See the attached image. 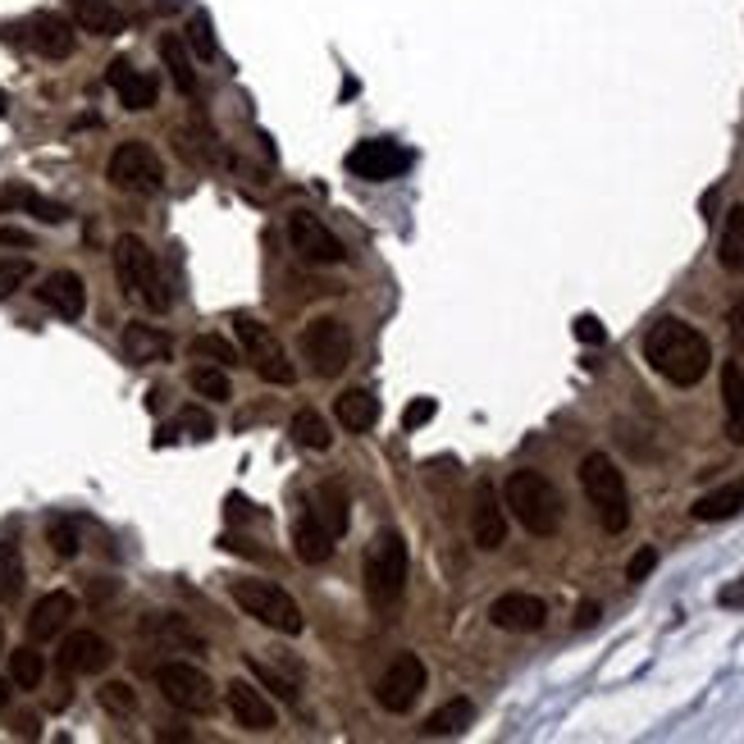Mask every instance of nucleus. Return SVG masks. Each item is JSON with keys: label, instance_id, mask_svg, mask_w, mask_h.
I'll use <instances>...</instances> for the list:
<instances>
[{"label": "nucleus", "instance_id": "obj_1", "mask_svg": "<svg viewBox=\"0 0 744 744\" xmlns=\"http://www.w3.org/2000/svg\"><path fill=\"white\" fill-rule=\"evenodd\" d=\"M645 362L666 379V383H676V389H695V383H704V375L712 370V347H708V339L695 329V324H685L681 316H662V320H653L649 329H645Z\"/></svg>", "mask_w": 744, "mask_h": 744}, {"label": "nucleus", "instance_id": "obj_2", "mask_svg": "<svg viewBox=\"0 0 744 744\" xmlns=\"http://www.w3.org/2000/svg\"><path fill=\"white\" fill-rule=\"evenodd\" d=\"M503 507L511 511V517L521 521L525 534L534 539H553L562 530V521H567V507H562V494L557 484L544 475V471H511L507 484H503Z\"/></svg>", "mask_w": 744, "mask_h": 744}, {"label": "nucleus", "instance_id": "obj_3", "mask_svg": "<svg viewBox=\"0 0 744 744\" xmlns=\"http://www.w3.org/2000/svg\"><path fill=\"white\" fill-rule=\"evenodd\" d=\"M580 489L594 507V517L607 534H626L630 525V489H626V475L617 471V461L607 452H589L580 461Z\"/></svg>", "mask_w": 744, "mask_h": 744}, {"label": "nucleus", "instance_id": "obj_4", "mask_svg": "<svg viewBox=\"0 0 744 744\" xmlns=\"http://www.w3.org/2000/svg\"><path fill=\"white\" fill-rule=\"evenodd\" d=\"M362 576H366V599H370L375 612H389V607L402 603V594H406V544H402L398 530H379L370 539Z\"/></svg>", "mask_w": 744, "mask_h": 744}, {"label": "nucleus", "instance_id": "obj_5", "mask_svg": "<svg viewBox=\"0 0 744 744\" xmlns=\"http://www.w3.org/2000/svg\"><path fill=\"white\" fill-rule=\"evenodd\" d=\"M115 274H119L123 293H128V297H138V302L146 306V311H156V316H165V311H169V288H165V279H161L156 251H151L142 238L123 234V238L115 243Z\"/></svg>", "mask_w": 744, "mask_h": 744}, {"label": "nucleus", "instance_id": "obj_6", "mask_svg": "<svg viewBox=\"0 0 744 744\" xmlns=\"http://www.w3.org/2000/svg\"><path fill=\"white\" fill-rule=\"evenodd\" d=\"M234 339H238L243 362H251V370L261 375L265 383H279V389L297 383V366L288 362V352H284V343H279V333L270 324H261L256 316H238L234 320Z\"/></svg>", "mask_w": 744, "mask_h": 744}, {"label": "nucleus", "instance_id": "obj_7", "mask_svg": "<svg viewBox=\"0 0 744 744\" xmlns=\"http://www.w3.org/2000/svg\"><path fill=\"white\" fill-rule=\"evenodd\" d=\"M228 594H234V603L247 612V617H256L261 626H270L279 635H302L306 630V617H302L297 599L288 594V589L270 584V580H234Z\"/></svg>", "mask_w": 744, "mask_h": 744}, {"label": "nucleus", "instance_id": "obj_8", "mask_svg": "<svg viewBox=\"0 0 744 744\" xmlns=\"http://www.w3.org/2000/svg\"><path fill=\"white\" fill-rule=\"evenodd\" d=\"M297 352H302V362L311 366V375L339 379L347 370V362H352V329L339 316H316L311 324L302 329Z\"/></svg>", "mask_w": 744, "mask_h": 744}, {"label": "nucleus", "instance_id": "obj_9", "mask_svg": "<svg viewBox=\"0 0 744 744\" xmlns=\"http://www.w3.org/2000/svg\"><path fill=\"white\" fill-rule=\"evenodd\" d=\"M106 178H110L119 192L156 197V192L165 188V165H161V156H156V151H151L146 142H119V146L110 151Z\"/></svg>", "mask_w": 744, "mask_h": 744}, {"label": "nucleus", "instance_id": "obj_10", "mask_svg": "<svg viewBox=\"0 0 744 744\" xmlns=\"http://www.w3.org/2000/svg\"><path fill=\"white\" fill-rule=\"evenodd\" d=\"M425 681H429V672H425L421 653H398L389 666H383V676L375 685V699H379L383 712L402 717V712H412L416 699L425 695Z\"/></svg>", "mask_w": 744, "mask_h": 744}, {"label": "nucleus", "instance_id": "obj_11", "mask_svg": "<svg viewBox=\"0 0 744 744\" xmlns=\"http://www.w3.org/2000/svg\"><path fill=\"white\" fill-rule=\"evenodd\" d=\"M156 685H161L165 704L178 712H211L215 708V685L192 662H165L156 672Z\"/></svg>", "mask_w": 744, "mask_h": 744}, {"label": "nucleus", "instance_id": "obj_12", "mask_svg": "<svg viewBox=\"0 0 744 744\" xmlns=\"http://www.w3.org/2000/svg\"><path fill=\"white\" fill-rule=\"evenodd\" d=\"M347 169L356 178H366V184H389V178L412 169V151H402L389 138H366L347 151Z\"/></svg>", "mask_w": 744, "mask_h": 744}, {"label": "nucleus", "instance_id": "obj_13", "mask_svg": "<svg viewBox=\"0 0 744 744\" xmlns=\"http://www.w3.org/2000/svg\"><path fill=\"white\" fill-rule=\"evenodd\" d=\"M288 243H293V251L302 256V261H311V265H343V243L329 234V224H320L316 215H306V211H293L288 215Z\"/></svg>", "mask_w": 744, "mask_h": 744}, {"label": "nucleus", "instance_id": "obj_14", "mask_svg": "<svg viewBox=\"0 0 744 744\" xmlns=\"http://www.w3.org/2000/svg\"><path fill=\"white\" fill-rule=\"evenodd\" d=\"M471 539L484 553H498L507 544V507L489 480H480L471 494Z\"/></svg>", "mask_w": 744, "mask_h": 744}, {"label": "nucleus", "instance_id": "obj_15", "mask_svg": "<svg viewBox=\"0 0 744 744\" xmlns=\"http://www.w3.org/2000/svg\"><path fill=\"white\" fill-rule=\"evenodd\" d=\"M110 662H115V649H110L106 635H96V630L64 635V645H60V672L64 676H96V672H106Z\"/></svg>", "mask_w": 744, "mask_h": 744}, {"label": "nucleus", "instance_id": "obj_16", "mask_svg": "<svg viewBox=\"0 0 744 744\" xmlns=\"http://www.w3.org/2000/svg\"><path fill=\"white\" fill-rule=\"evenodd\" d=\"M489 622L498 630H511V635H534V630H544V622H548V603L539 594H525V589H511V594L494 599Z\"/></svg>", "mask_w": 744, "mask_h": 744}, {"label": "nucleus", "instance_id": "obj_17", "mask_svg": "<svg viewBox=\"0 0 744 744\" xmlns=\"http://www.w3.org/2000/svg\"><path fill=\"white\" fill-rule=\"evenodd\" d=\"M23 42H28L42 60H69L73 46H79V33H73V19L46 10L23 23Z\"/></svg>", "mask_w": 744, "mask_h": 744}, {"label": "nucleus", "instance_id": "obj_18", "mask_svg": "<svg viewBox=\"0 0 744 744\" xmlns=\"http://www.w3.org/2000/svg\"><path fill=\"white\" fill-rule=\"evenodd\" d=\"M224 704H228V712H234V722H238L243 731H251V735H265V731H274V722H279L274 704H270L251 681H243V676L228 681Z\"/></svg>", "mask_w": 744, "mask_h": 744}, {"label": "nucleus", "instance_id": "obj_19", "mask_svg": "<svg viewBox=\"0 0 744 744\" xmlns=\"http://www.w3.org/2000/svg\"><path fill=\"white\" fill-rule=\"evenodd\" d=\"M37 297H42V306H50L60 320H83V311H87V284L73 270H56V274H46L42 279V288H37Z\"/></svg>", "mask_w": 744, "mask_h": 744}, {"label": "nucleus", "instance_id": "obj_20", "mask_svg": "<svg viewBox=\"0 0 744 744\" xmlns=\"http://www.w3.org/2000/svg\"><path fill=\"white\" fill-rule=\"evenodd\" d=\"M106 83L119 92V106H123V110H151V106H156V96H161V83L151 79V73L133 69L128 60H115V64L106 69Z\"/></svg>", "mask_w": 744, "mask_h": 744}, {"label": "nucleus", "instance_id": "obj_21", "mask_svg": "<svg viewBox=\"0 0 744 744\" xmlns=\"http://www.w3.org/2000/svg\"><path fill=\"white\" fill-rule=\"evenodd\" d=\"M73 612H79V603H73V594H64V589H56V594L37 599V607L28 612V639H33V645H46V639H56V635L69 626Z\"/></svg>", "mask_w": 744, "mask_h": 744}, {"label": "nucleus", "instance_id": "obj_22", "mask_svg": "<svg viewBox=\"0 0 744 744\" xmlns=\"http://www.w3.org/2000/svg\"><path fill=\"white\" fill-rule=\"evenodd\" d=\"M169 352H174V343H169V333L165 329H156V324H142V320H133L123 329V356L133 366H156V362H169Z\"/></svg>", "mask_w": 744, "mask_h": 744}, {"label": "nucleus", "instance_id": "obj_23", "mask_svg": "<svg viewBox=\"0 0 744 744\" xmlns=\"http://www.w3.org/2000/svg\"><path fill=\"white\" fill-rule=\"evenodd\" d=\"M311 517H316L333 539L347 534V525H352V498H347V489H343L339 480H324L320 489H316V498H311Z\"/></svg>", "mask_w": 744, "mask_h": 744}, {"label": "nucleus", "instance_id": "obj_24", "mask_svg": "<svg viewBox=\"0 0 744 744\" xmlns=\"http://www.w3.org/2000/svg\"><path fill=\"white\" fill-rule=\"evenodd\" d=\"M333 416L347 434H370L379 425V398L370 389H347L333 398Z\"/></svg>", "mask_w": 744, "mask_h": 744}, {"label": "nucleus", "instance_id": "obj_25", "mask_svg": "<svg viewBox=\"0 0 744 744\" xmlns=\"http://www.w3.org/2000/svg\"><path fill=\"white\" fill-rule=\"evenodd\" d=\"M740 511H744V480L722 484V489H712V494L695 498L689 517L704 521V525H712V521H731V517H740Z\"/></svg>", "mask_w": 744, "mask_h": 744}, {"label": "nucleus", "instance_id": "obj_26", "mask_svg": "<svg viewBox=\"0 0 744 744\" xmlns=\"http://www.w3.org/2000/svg\"><path fill=\"white\" fill-rule=\"evenodd\" d=\"M293 544H297V557L306 562V567H320V562H329L333 557V544H339V539H333L311 511H306V517H297V525H293Z\"/></svg>", "mask_w": 744, "mask_h": 744}, {"label": "nucleus", "instance_id": "obj_27", "mask_svg": "<svg viewBox=\"0 0 744 744\" xmlns=\"http://www.w3.org/2000/svg\"><path fill=\"white\" fill-rule=\"evenodd\" d=\"M73 28H83L92 37H119L123 14L110 5V0H73Z\"/></svg>", "mask_w": 744, "mask_h": 744}, {"label": "nucleus", "instance_id": "obj_28", "mask_svg": "<svg viewBox=\"0 0 744 744\" xmlns=\"http://www.w3.org/2000/svg\"><path fill=\"white\" fill-rule=\"evenodd\" d=\"M722 412H727V439L740 448L744 444V370H740V362L722 366Z\"/></svg>", "mask_w": 744, "mask_h": 744}, {"label": "nucleus", "instance_id": "obj_29", "mask_svg": "<svg viewBox=\"0 0 744 744\" xmlns=\"http://www.w3.org/2000/svg\"><path fill=\"white\" fill-rule=\"evenodd\" d=\"M475 722V704L471 699H448L444 708H434L429 717H425V735H434V740H444V735H461Z\"/></svg>", "mask_w": 744, "mask_h": 744}, {"label": "nucleus", "instance_id": "obj_30", "mask_svg": "<svg viewBox=\"0 0 744 744\" xmlns=\"http://www.w3.org/2000/svg\"><path fill=\"white\" fill-rule=\"evenodd\" d=\"M161 60H165V69H169L174 87L184 92V96H197V69H192V56H188L184 37L165 33V37H161Z\"/></svg>", "mask_w": 744, "mask_h": 744}, {"label": "nucleus", "instance_id": "obj_31", "mask_svg": "<svg viewBox=\"0 0 744 744\" xmlns=\"http://www.w3.org/2000/svg\"><path fill=\"white\" fill-rule=\"evenodd\" d=\"M288 434H293V444L306 448V452H329V448H333L329 421L316 412V406H302V412L293 416V425H288Z\"/></svg>", "mask_w": 744, "mask_h": 744}, {"label": "nucleus", "instance_id": "obj_32", "mask_svg": "<svg viewBox=\"0 0 744 744\" xmlns=\"http://www.w3.org/2000/svg\"><path fill=\"white\" fill-rule=\"evenodd\" d=\"M717 261H722L727 274H744V206L727 211L722 243H717Z\"/></svg>", "mask_w": 744, "mask_h": 744}, {"label": "nucleus", "instance_id": "obj_33", "mask_svg": "<svg viewBox=\"0 0 744 744\" xmlns=\"http://www.w3.org/2000/svg\"><path fill=\"white\" fill-rule=\"evenodd\" d=\"M23 584H28V571H23V553L19 544H0V603H19Z\"/></svg>", "mask_w": 744, "mask_h": 744}, {"label": "nucleus", "instance_id": "obj_34", "mask_svg": "<svg viewBox=\"0 0 744 744\" xmlns=\"http://www.w3.org/2000/svg\"><path fill=\"white\" fill-rule=\"evenodd\" d=\"M0 206H5V211L23 206V211H33L42 224H64V220H69V211L60 206V201H46V197H37L33 188H10L5 197H0Z\"/></svg>", "mask_w": 744, "mask_h": 744}, {"label": "nucleus", "instance_id": "obj_35", "mask_svg": "<svg viewBox=\"0 0 744 744\" xmlns=\"http://www.w3.org/2000/svg\"><path fill=\"white\" fill-rule=\"evenodd\" d=\"M188 383H192V393H201L206 402H228V398H234V383H228L224 366H197L188 375Z\"/></svg>", "mask_w": 744, "mask_h": 744}, {"label": "nucleus", "instance_id": "obj_36", "mask_svg": "<svg viewBox=\"0 0 744 744\" xmlns=\"http://www.w3.org/2000/svg\"><path fill=\"white\" fill-rule=\"evenodd\" d=\"M42 676H46V662H42L37 649H14L10 653V681H14V689H37Z\"/></svg>", "mask_w": 744, "mask_h": 744}, {"label": "nucleus", "instance_id": "obj_37", "mask_svg": "<svg viewBox=\"0 0 744 744\" xmlns=\"http://www.w3.org/2000/svg\"><path fill=\"white\" fill-rule=\"evenodd\" d=\"M142 635H156V639H165V645H178V649H201V639L178 622V617H146L142 622Z\"/></svg>", "mask_w": 744, "mask_h": 744}, {"label": "nucleus", "instance_id": "obj_38", "mask_svg": "<svg viewBox=\"0 0 744 744\" xmlns=\"http://www.w3.org/2000/svg\"><path fill=\"white\" fill-rule=\"evenodd\" d=\"M96 699H101V708L115 712V717L138 712V695H133V685H128V681H106L96 689Z\"/></svg>", "mask_w": 744, "mask_h": 744}, {"label": "nucleus", "instance_id": "obj_39", "mask_svg": "<svg viewBox=\"0 0 744 744\" xmlns=\"http://www.w3.org/2000/svg\"><path fill=\"white\" fill-rule=\"evenodd\" d=\"M192 356H201V362H215V366H238L243 352L228 347L224 339H215V333H201V339H192Z\"/></svg>", "mask_w": 744, "mask_h": 744}, {"label": "nucleus", "instance_id": "obj_40", "mask_svg": "<svg viewBox=\"0 0 744 744\" xmlns=\"http://www.w3.org/2000/svg\"><path fill=\"white\" fill-rule=\"evenodd\" d=\"M28 279H33V261H23V256H0V302L10 293H19Z\"/></svg>", "mask_w": 744, "mask_h": 744}, {"label": "nucleus", "instance_id": "obj_41", "mask_svg": "<svg viewBox=\"0 0 744 744\" xmlns=\"http://www.w3.org/2000/svg\"><path fill=\"white\" fill-rule=\"evenodd\" d=\"M46 544L56 548V557H73L79 553V525L73 521H50L46 525Z\"/></svg>", "mask_w": 744, "mask_h": 744}, {"label": "nucleus", "instance_id": "obj_42", "mask_svg": "<svg viewBox=\"0 0 744 744\" xmlns=\"http://www.w3.org/2000/svg\"><path fill=\"white\" fill-rule=\"evenodd\" d=\"M247 666H251V672H256V676H261V681H265L270 689H279V695H284L288 704H297V685H293L288 676H279V672H274V666H265L261 658H247Z\"/></svg>", "mask_w": 744, "mask_h": 744}, {"label": "nucleus", "instance_id": "obj_43", "mask_svg": "<svg viewBox=\"0 0 744 744\" xmlns=\"http://www.w3.org/2000/svg\"><path fill=\"white\" fill-rule=\"evenodd\" d=\"M188 37H192V50L201 60H215V37H211V19L206 14H197L192 23H188Z\"/></svg>", "mask_w": 744, "mask_h": 744}, {"label": "nucleus", "instance_id": "obj_44", "mask_svg": "<svg viewBox=\"0 0 744 744\" xmlns=\"http://www.w3.org/2000/svg\"><path fill=\"white\" fill-rule=\"evenodd\" d=\"M434 412H439V402H434V398H416V402H406V412H402V429H421V425H429V421H434Z\"/></svg>", "mask_w": 744, "mask_h": 744}, {"label": "nucleus", "instance_id": "obj_45", "mask_svg": "<svg viewBox=\"0 0 744 744\" xmlns=\"http://www.w3.org/2000/svg\"><path fill=\"white\" fill-rule=\"evenodd\" d=\"M178 425H184L192 439H211L215 434V425H211V416L206 412H197V406H184V412H178Z\"/></svg>", "mask_w": 744, "mask_h": 744}, {"label": "nucleus", "instance_id": "obj_46", "mask_svg": "<svg viewBox=\"0 0 744 744\" xmlns=\"http://www.w3.org/2000/svg\"><path fill=\"white\" fill-rule=\"evenodd\" d=\"M658 567V548H639L635 557H630V567H626V580L630 584H639V580H649V571Z\"/></svg>", "mask_w": 744, "mask_h": 744}, {"label": "nucleus", "instance_id": "obj_47", "mask_svg": "<svg viewBox=\"0 0 744 744\" xmlns=\"http://www.w3.org/2000/svg\"><path fill=\"white\" fill-rule=\"evenodd\" d=\"M727 329H731V343L744 352V293L731 302V311H727Z\"/></svg>", "mask_w": 744, "mask_h": 744}, {"label": "nucleus", "instance_id": "obj_48", "mask_svg": "<svg viewBox=\"0 0 744 744\" xmlns=\"http://www.w3.org/2000/svg\"><path fill=\"white\" fill-rule=\"evenodd\" d=\"M576 339H580V343H603L607 329L599 324V316H576Z\"/></svg>", "mask_w": 744, "mask_h": 744}, {"label": "nucleus", "instance_id": "obj_49", "mask_svg": "<svg viewBox=\"0 0 744 744\" xmlns=\"http://www.w3.org/2000/svg\"><path fill=\"white\" fill-rule=\"evenodd\" d=\"M0 247H33V234H23V228L5 224V228H0Z\"/></svg>", "mask_w": 744, "mask_h": 744}, {"label": "nucleus", "instance_id": "obj_50", "mask_svg": "<svg viewBox=\"0 0 744 744\" xmlns=\"http://www.w3.org/2000/svg\"><path fill=\"white\" fill-rule=\"evenodd\" d=\"M717 603H727V607H744V580H740V584H727L722 594H717Z\"/></svg>", "mask_w": 744, "mask_h": 744}, {"label": "nucleus", "instance_id": "obj_51", "mask_svg": "<svg viewBox=\"0 0 744 744\" xmlns=\"http://www.w3.org/2000/svg\"><path fill=\"white\" fill-rule=\"evenodd\" d=\"M14 735H23V740H37V717H19Z\"/></svg>", "mask_w": 744, "mask_h": 744}, {"label": "nucleus", "instance_id": "obj_52", "mask_svg": "<svg viewBox=\"0 0 744 744\" xmlns=\"http://www.w3.org/2000/svg\"><path fill=\"white\" fill-rule=\"evenodd\" d=\"M576 622H580V626H594V622H599V607H594V603H584Z\"/></svg>", "mask_w": 744, "mask_h": 744}, {"label": "nucleus", "instance_id": "obj_53", "mask_svg": "<svg viewBox=\"0 0 744 744\" xmlns=\"http://www.w3.org/2000/svg\"><path fill=\"white\" fill-rule=\"evenodd\" d=\"M10 708V681H0V712Z\"/></svg>", "mask_w": 744, "mask_h": 744}, {"label": "nucleus", "instance_id": "obj_54", "mask_svg": "<svg viewBox=\"0 0 744 744\" xmlns=\"http://www.w3.org/2000/svg\"><path fill=\"white\" fill-rule=\"evenodd\" d=\"M0 653H5V622H0Z\"/></svg>", "mask_w": 744, "mask_h": 744}, {"label": "nucleus", "instance_id": "obj_55", "mask_svg": "<svg viewBox=\"0 0 744 744\" xmlns=\"http://www.w3.org/2000/svg\"><path fill=\"white\" fill-rule=\"evenodd\" d=\"M5 106H10V101H5V92H0V115H5Z\"/></svg>", "mask_w": 744, "mask_h": 744}]
</instances>
